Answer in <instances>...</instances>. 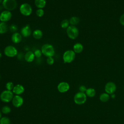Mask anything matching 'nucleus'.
<instances>
[{
    "label": "nucleus",
    "mask_w": 124,
    "mask_h": 124,
    "mask_svg": "<svg viewBox=\"0 0 124 124\" xmlns=\"http://www.w3.org/2000/svg\"><path fill=\"white\" fill-rule=\"evenodd\" d=\"M42 54L47 57H53L55 54V49L53 46L49 44H44L41 48Z\"/></svg>",
    "instance_id": "nucleus-1"
},
{
    "label": "nucleus",
    "mask_w": 124,
    "mask_h": 124,
    "mask_svg": "<svg viewBox=\"0 0 124 124\" xmlns=\"http://www.w3.org/2000/svg\"><path fill=\"white\" fill-rule=\"evenodd\" d=\"M66 33L68 37L71 39L77 38L79 34V31L76 26L69 25L66 29Z\"/></svg>",
    "instance_id": "nucleus-2"
},
{
    "label": "nucleus",
    "mask_w": 124,
    "mask_h": 124,
    "mask_svg": "<svg viewBox=\"0 0 124 124\" xmlns=\"http://www.w3.org/2000/svg\"><path fill=\"white\" fill-rule=\"evenodd\" d=\"M14 97V93L12 91L7 90L2 92L0 94V100L4 103H9L12 101Z\"/></svg>",
    "instance_id": "nucleus-3"
},
{
    "label": "nucleus",
    "mask_w": 124,
    "mask_h": 124,
    "mask_svg": "<svg viewBox=\"0 0 124 124\" xmlns=\"http://www.w3.org/2000/svg\"><path fill=\"white\" fill-rule=\"evenodd\" d=\"M2 5L6 10L12 11L16 9L17 3L16 0H3Z\"/></svg>",
    "instance_id": "nucleus-4"
},
{
    "label": "nucleus",
    "mask_w": 124,
    "mask_h": 124,
    "mask_svg": "<svg viewBox=\"0 0 124 124\" xmlns=\"http://www.w3.org/2000/svg\"><path fill=\"white\" fill-rule=\"evenodd\" d=\"M76 53L73 50L65 51L62 55V60L64 63H70L75 59Z\"/></svg>",
    "instance_id": "nucleus-5"
},
{
    "label": "nucleus",
    "mask_w": 124,
    "mask_h": 124,
    "mask_svg": "<svg viewBox=\"0 0 124 124\" xmlns=\"http://www.w3.org/2000/svg\"><path fill=\"white\" fill-rule=\"evenodd\" d=\"M19 11L21 15L24 16H30L32 12L31 5L28 3H23L19 7Z\"/></svg>",
    "instance_id": "nucleus-6"
},
{
    "label": "nucleus",
    "mask_w": 124,
    "mask_h": 124,
    "mask_svg": "<svg viewBox=\"0 0 124 124\" xmlns=\"http://www.w3.org/2000/svg\"><path fill=\"white\" fill-rule=\"evenodd\" d=\"M4 53L8 57H14L18 54L17 50L13 46L9 45L6 46L4 49Z\"/></svg>",
    "instance_id": "nucleus-7"
},
{
    "label": "nucleus",
    "mask_w": 124,
    "mask_h": 124,
    "mask_svg": "<svg viewBox=\"0 0 124 124\" xmlns=\"http://www.w3.org/2000/svg\"><path fill=\"white\" fill-rule=\"evenodd\" d=\"M87 99V96L84 93L78 92L75 94L74 97V102L78 105H82L84 104Z\"/></svg>",
    "instance_id": "nucleus-8"
},
{
    "label": "nucleus",
    "mask_w": 124,
    "mask_h": 124,
    "mask_svg": "<svg viewBox=\"0 0 124 124\" xmlns=\"http://www.w3.org/2000/svg\"><path fill=\"white\" fill-rule=\"evenodd\" d=\"M23 98L20 95H15L14 96L12 100L13 105L16 108L20 107L23 105Z\"/></svg>",
    "instance_id": "nucleus-9"
},
{
    "label": "nucleus",
    "mask_w": 124,
    "mask_h": 124,
    "mask_svg": "<svg viewBox=\"0 0 124 124\" xmlns=\"http://www.w3.org/2000/svg\"><path fill=\"white\" fill-rule=\"evenodd\" d=\"M12 16V15L11 11L8 10L3 11L0 14V21L6 22L11 19Z\"/></svg>",
    "instance_id": "nucleus-10"
},
{
    "label": "nucleus",
    "mask_w": 124,
    "mask_h": 124,
    "mask_svg": "<svg viewBox=\"0 0 124 124\" xmlns=\"http://www.w3.org/2000/svg\"><path fill=\"white\" fill-rule=\"evenodd\" d=\"M105 90L106 93L109 94H113L116 90L115 84L112 82H108L105 85Z\"/></svg>",
    "instance_id": "nucleus-11"
},
{
    "label": "nucleus",
    "mask_w": 124,
    "mask_h": 124,
    "mask_svg": "<svg viewBox=\"0 0 124 124\" xmlns=\"http://www.w3.org/2000/svg\"><path fill=\"white\" fill-rule=\"evenodd\" d=\"M70 88L69 84L65 81L61 82L57 86V89L61 93H64L67 92Z\"/></svg>",
    "instance_id": "nucleus-12"
},
{
    "label": "nucleus",
    "mask_w": 124,
    "mask_h": 124,
    "mask_svg": "<svg viewBox=\"0 0 124 124\" xmlns=\"http://www.w3.org/2000/svg\"><path fill=\"white\" fill-rule=\"evenodd\" d=\"M25 91L24 87L23 85L21 84H16L15 85L12 92L14 93V94L16 95H20V94H22Z\"/></svg>",
    "instance_id": "nucleus-13"
},
{
    "label": "nucleus",
    "mask_w": 124,
    "mask_h": 124,
    "mask_svg": "<svg viewBox=\"0 0 124 124\" xmlns=\"http://www.w3.org/2000/svg\"><path fill=\"white\" fill-rule=\"evenodd\" d=\"M21 34L24 37H28L31 34V30L30 26L29 25H27L21 29Z\"/></svg>",
    "instance_id": "nucleus-14"
},
{
    "label": "nucleus",
    "mask_w": 124,
    "mask_h": 124,
    "mask_svg": "<svg viewBox=\"0 0 124 124\" xmlns=\"http://www.w3.org/2000/svg\"><path fill=\"white\" fill-rule=\"evenodd\" d=\"M22 39V36L21 33L17 32L13 33L11 36V40L15 44L19 43Z\"/></svg>",
    "instance_id": "nucleus-15"
},
{
    "label": "nucleus",
    "mask_w": 124,
    "mask_h": 124,
    "mask_svg": "<svg viewBox=\"0 0 124 124\" xmlns=\"http://www.w3.org/2000/svg\"><path fill=\"white\" fill-rule=\"evenodd\" d=\"M35 57L34 52L31 51H27L24 55V59L28 62H33Z\"/></svg>",
    "instance_id": "nucleus-16"
},
{
    "label": "nucleus",
    "mask_w": 124,
    "mask_h": 124,
    "mask_svg": "<svg viewBox=\"0 0 124 124\" xmlns=\"http://www.w3.org/2000/svg\"><path fill=\"white\" fill-rule=\"evenodd\" d=\"M83 49V45L80 43H76L73 46V51L75 53H80Z\"/></svg>",
    "instance_id": "nucleus-17"
},
{
    "label": "nucleus",
    "mask_w": 124,
    "mask_h": 124,
    "mask_svg": "<svg viewBox=\"0 0 124 124\" xmlns=\"http://www.w3.org/2000/svg\"><path fill=\"white\" fill-rule=\"evenodd\" d=\"M34 4L38 9H43L46 6V0H35Z\"/></svg>",
    "instance_id": "nucleus-18"
},
{
    "label": "nucleus",
    "mask_w": 124,
    "mask_h": 124,
    "mask_svg": "<svg viewBox=\"0 0 124 124\" xmlns=\"http://www.w3.org/2000/svg\"><path fill=\"white\" fill-rule=\"evenodd\" d=\"M8 26L6 22H0V34H4L8 30Z\"/></svg>",
    "instance_id": "nucleus-19"
},
{
    "label": "nucleus",
    "mask_w": 124,
    "mask_h": 124,
    "mask_svg": "<svg viewBox=\"0 0 124 124\" xmlns=\"http://www.w3.org/2000/svg\"><path fill=\"white\" fill-rule=\"evenodd\" d=\"M32 35L35 39H40L43 36V32L39 29H36L33 31Z\"/></svg>",
    "instance_id": "nucleus-20"
},
{
    "label": "nucleus",
    "mask_w": 124,
    "mask_h": 124,
    "mask_svg": "<svg viewBox=\"0 0 124 124\" xmlns=\"http://www.w3.org/2000/svg\"><path fill=\"white\" fill-rule=\"evenodd\" d=\"M95 93H96L95 90L93 88H92L87 89L85 92V94L86 96H88V97H93L94 96V95H95Z\"/></svg>",
    "instance_id": "nucleus-21"
},
{
    "label": "nucleus",
    "mask_w": 124,
    "mask_h": 124,
    "mask_svg": "<svg viewBox=\"0 0 124 124\" xmlns=\"http://www.w3.org/2000/svg\"><path fill=\"white\" fill-rule=\"evenodd\" d=\"M69 20L70 24L71 25H73V26H76V25L78 24L80 21L79 18L78 17L75 16L71 17Z\"/></svg>",
    "instance_id": "nucleus-22"
},
{
    "label": "nucleus",
    "mask_w": 124,
    "mask_h": 124,
    "mask_svg": "<svg viewBox=\"0 0 124 124\" xmlns=\"http://www.w3.org/2000/svg\"><path fill=\"white\" fill-rule=\"evenodd\" d=\"M109 98V94L107 93H102L100 94L99 99L101 101L103 102H107Z\"/></svg>",
    "instance_id": "nucleus-23"
},
{
    "label": "nucleus",
    "mask_w": 124,
    "mask_h": 124,
    "mask_svg": "<svg viewBox=\"0 0 124 124\" xmlns=\"http://www.w3.org/2000/svg\"><path fill=\"white\" fill-rule=\"evenodd\" d=\"M69 20L66 19H63L60 25L62 29H67L69 26Z\"/></svg>",
    "instance_id": "nucleus-24"
},
{
    "label": "nucleus",
    "mask_w": 124,
    "mask_h": 124,
    "mask_svg": "<svg viewBox=\"0 0 124 124\" xmlns=\"http://www.w3.org/2000/svg\"><path fill=\"white\" fill-rule=\"evenodd\" d=\"M11 111V108L8 106H4L2 107L1 109V112L5 114H7L10 113Z\"/></svg>",
    "instance_id": "nucleus-25"
},
{
    "label": "nucleus",
    "mask_w": 124,
    "mask_h": 124,
    "mask_svg": "<svg viewBox=\"0 0 124 124\" xmlns=\"http://www.w3.org/2000/svg\"><path fill=\"white\" fill-rule=\"evenodd\" d=\"M0 124H11L10 120L7 117H2L0 119Z\"/></svg>",
    "instance_id": "nucleus-26"
},
{
    "label": "nucleus",
    "mask_w": 124,
    "mask_h": 124,
    "mask_svg": "<svg viewBox=\"0 0 124 124\" xmlns=\"http://www.w3.org/2000/svg\"><path fill=\"white\" fill-rule=\"evenodd\" d=\"M14 86H15V85H14V83L11 81L7 82L6 83V85H5V87H6V90H9V91H12Z\"/></svg>",
    "instance_id": "nucleus-27"
},
{
    "label": "nucleus",
    "mask_w": 124,
    "mask_h": 124,
    "mask_svg": "<svg viewBox=\"0 0 124 124\" xmlns=\"http://www.w3.org/2000/svg\"><path fill=\"white\" fill-rule=\"evenodd\" d=\"M17 29H18V27H17V25L16 24H14L11 25L9 27L10 31L13 33L16 32L17 30Z\"/></svg>",
    "instance_id": "nucleus-28"
},
{
    "label": "nucleus",
    "mask_w": 124,
    "mask_h": 124,
    "mask_svg": "<svg viewBox=\"0 0 124 124\" xmlns=\"http://www.w3.org/2000/svg\"><path fill=\"white\" fill-rule=\"evenodd\" d=\"M34 56L35 57L38 59V58H40L41 56H42V51L40 49H36L34 52Z\"/></svg>",
    "instance_id": "nucleus-29"
},
{
    "label": "nucleus",
    "mask_w": 124,
    "mask_h": 124,
    "mask_svg": "<svg viewBox=\"0 0 124 124\" xmlns=\"http://www.w3.org/2000/svg\"><path fill=\"white\" fill-rule=\"evenodd\" d=\"M44 11L43 9H38L36 11V15L38 17H42L44 15Z\"/></svg>",
    "instance_id": "nucleus-30"
},
{
    "label": "nucleus",
    "mask_w": 124,
    "mask_h": 124,
    "mask_svg": "<svg viewBox=\"0 0 124 124\" xmlns=\"http://www.w3.org/2000/svg\"><path fill=\"white\" fill-rule=\"evenodd\" d=\"M46 62L48 65H51L53 64L54 62V60L53 57H47L46 59Z\"/></svg>",
    "instance_id": "nucleus-31"
},
{
    "label": "nucleus",
    "mask_w": 124,
    "mask_h": 124,
    "mask_svg": "<svg viewBox=\"0 0 124 124\" xmlns=\"http://www.w3.org/2000/svg\"><path fill=\"white\" fill-rule=\"evenodd\" d=\"M87 88L86 87V86H85L84 85H81L79 88V90L80 92H82V93H84L86 92V90H87Z\"/></svg>",
    "instance_id": "nucleus-32"
},
{
    "label": "nucleus",
    "mask_w": 124,
    "mask_h": 124,
    "mask_svg": "<svg viewBox=\"0 0 124 124\" xmlns=\"http://www.w3.org/2000/svg\"><path fill=\"white\" fill-rule=\"evenodd\" d=\"M120 22L123 26H124V14L121 16L120 18Z\"/></svg>",
    "instance_id": "nucleus-33"
},
{
    "label": "nucleus",
    "mask_w": 124,
    "mask_h": 124,
    "mask_svg": "<svg viewBox=\"0 0 124 124\" xmlns=\"http://www.w3.org/2000/svg\"><path fill=\"white\" fill-rule=\"evenodd\" d=\"M1 111H0V118L2 117V116H1Z\"/></svg>",
    "instance_id": "nucleus-34"
},
{
    "label": "nucleus",
    "mask_w": 124,
    "mask_h": 124,
    "mask_svg": "<svg viewBox=\"0 0 124 124\" xmlns=\"http://www.w3.org/2000/svg\"><path fill=\"white\" fill-rule=\"evenodd\" d=\"M2 1H3V0H0V3H1L2 2Z\"/></svg>",
    "instance_id": "nucleus-35"
},
{
    "label": "nucleus",
    "mask_w": 124,
    "mask_h": 124,
    "mask_svg": "<svg viewBox=\"0 0 124 124\" xmlns=\"http://www.w3.org/2000/svg\"></svg>",
    "instance_id": "nucleus-36"
}]
</instances>
